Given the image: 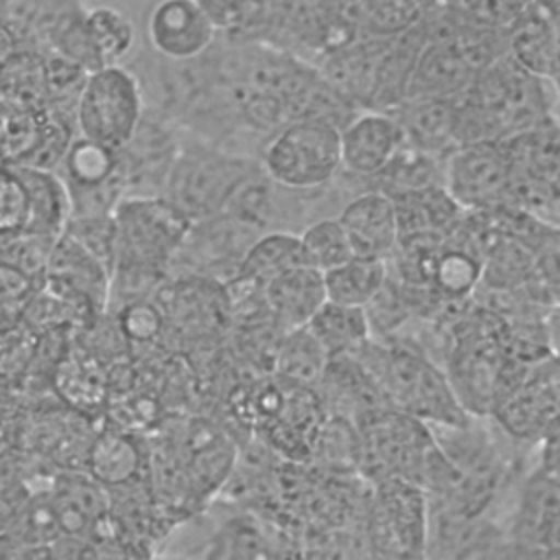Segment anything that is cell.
Returning a JSON list of instances; mask_svg holds the SVG:
<instances>
[{
  "label": "cell",
  "mask_w": 560,
  "mask_h": 560,
  "mask_svg": "<svg viewBox=\"0 0 560 560\" xmlns=\"http://www.w3.org/2000/svg\"><path fill=\"white\" fill-rule=\"evenodd\" d=\"M376 385L385 405L429 427H462L472 416L457 400L446 374L420 350L370 341L352 354Z\"/></svg>",
  "instance_id": "cell-1"
},
{
  "label": "cell",
  "mask_w": 560,
  "mask_h": 560,
  "mask_svg": "<svg viewBox=\"0 0 560 560\" xmlns=\"http://www.w3.org/2000/svg\"><path fill=\"white\" fill-rule=\"evenodd\" d=\"M254 175L247 158L206 144H188L175 151L171 160L164 197L197 223L228 210L238 188Z\"/></svg>",
  "instance_id": "cell-2"
},
{
  "label": "cell",
  "mask_w": 560,
  "mask_h": 560,
  "mask_svg": "<svg viewBox=\"0 0 560 560\" xmlns=\"http://www.w3.org/2000/svg\"><path fill=\"white\" fill-rule=\"evenodd\" d=\"M112 223L114 267L155 271H164L192 228V221L164 195L120 197L112 208Z\"/></svg>",
  "instance_id": "cell-3"
},
{
  "label": "cell",
  "mask_w": 560,
  "mask_h": 560,
  "mask_svg": "<svg viewBox=\"0 0 560 560\" xmlns=\"http://www.w3.org/2000/svg\"><path fill=\"white\" fill-rule=\"evenodd\" d=\"M144 114L140 79L120 63L90 70L74 101L79 136L112 151H122L140 129Z\"/></svg>",
  "instance_id": "cell-4"
},
{
  "label": "cell",
  "mask_w": 560,
  "mask_h": 560,
  "mask_svg": "<svg viewBox=\"0 0 560 560\" xmlns=\"http://www.w3.org/2000/svg\"><path fill=\"white\" fill-rule=\"evenodd\" d=\"M339 127L319 118H295L282 125L262 149L265 175L284 190H315L337 171Z\"/></svg>",
  "instance_id": "cell-5"
},
{
  "label": "cell",
  "mask_w": 560,
  "mask_h": 560,
  "mask_svg": "<svg viewBox=\"0 0 560 560\" xmlns=\"http://www.w3.org/2000/svg\"><path fill=\"white\" fill-rule=\"evenodd\" d=\"M359 470L374 483L400 477L418 483L420 466L433 433L422 420L389 405L368 407L357 413Z\"/></svg>",
  "instance_id": "cell-6"
},
{
  "label": "cell",
  "mask_w": 560,
  "mask_h": 560,
  "mask_svg": "<svg viewBox=\"0 0 560 560\" xmlns=\"http://www.w3.org/2000/svg\"><path fill=\"white\" fill-rule=\"evenodd\" d=\"M505 542L525 558L560 556L558 433L542 440V457L521 486Z\"/></svg>",
  "instance_id": "cell-7"
},
{
  "label": "cell",
  "mask_w": 560,
  "mask_h": 560,
  "mask_svg": "<svg viewBox=\"0 0 560 560\" xmlns=\"http://www.w3.org/2000/svg\"><path fill=\"white\" fill-rule=\"evenodd\" d=\"M429 499L409 479L387 477L374 481L368 501V542L372 553L392 558H420L427 551Z\"/></svg>",
  "instance_id": "cell-8"
},
{
  "label": "cell",
  "mask_w": 560,
  "mask_h": 560,
  "mask_svg": "<svg viewBox=\"0 0 560 560\" xmlns=\"http://www.w3.org/2000/svg\"><path fill=\"white\" fill-rule=\"evenodd\" d=\"M490 416L518 442H542L558 433L556 354L525 365L499 394Z\"/></svg>",
  "instance_id": "cell-9"
},
{
  "label": "cell",
  "mask_w": 560,
  "mask_h": 560,
  "mask_svg": "<svg viewBox=\"0 0 560 560\" xmlns=\"http://www.w3.org/2000/svg\"><path fill=\"white\" fill-rule=\"evenodd\" d=\"M442 186L468 212L497 210L510 199V160L501 140H468L442 158Z\"/></svg>",
  "instance_id": "cell-10"
},
{
  "label": "cell",
  "mask_w": 560,
  "mask_h": 560,
  "mask_svg": "<svg viewBox=\"0 0 560 560\" xmlns=\"http://www.w3.org/2000/svg\"><path fill=\"white\" fill-rule=\"evenodd\" d=\"M217 31L195 0H155L147 15V39L171 63L201 57L217 42Z\"/></svg>",
  "instance_id": "cell-11"
},
{
  "label": "cell",
  "mask_w": 560,
  "mask_h": 560,
  "mask_svg": "<svg viewBox=\"0 0 560 560\" xmlns=\"http://www.w3.org/2000/svg\"><path fill=\"white\" fill-rule=\"evenodd\" d=\"M402 142V129L392 112L359 109L339 127L341 168L354 177H376Z\"/></svg>",
  "instance_id": "cell-12"
},
{
  "label": "cell",
  "mask_w": 560,
  "mask_h": 560,
  "mask_svg": "<svg viewBox=\"0 0 560 560\" xmlns=\"http://www.w3.org/2000/svg\"><path fill=\"white\" fill-rule=\"evenodd\" d=\"M556 0H532L508 26L510 59L534 77L558 79Z\"/></svg>",
  "instance_id": "cell-13"
},
{
  "label": "cell",
  "mask_w": 560,
  "mask_h": 560,
  "mask_svg": "<svg viewBox=\"0 0 560 560\" xmlns=\"http://www.w3.org/2000/svg\"><path fill=\"white\" fill-rule=\"evenodd\" d=\"M192 490L199 499L217 492L230 477L236 448L234 442L210 422H190L173 446Z\"/></svg>",
  "instance_id": "cell-14"
},
{
  "label": "cell",
  "mask_w": 560,
  "mask_h": 560,
  "mask_svg": "<svg viewBox=\"0 0 560 560\" xmlns=\"http://www.w3.org/2000/svg\"><path fill=\"white\" fill-rule=\"evenodd\" d=\"M83 466L85 472L103 488L118 490L149 481L151 453L138 433L109 427L92 435Z\"/></svg>",
  "instance_id": "cell-15"
},
{
  "label": "cell",
  "mask_w": 560,
  "mask_h": 560,
  "mask_svg": "<svg viewBox=\"0 0 560 560\" xmlns=\"http://www.w3.org/2000/svg\"><path fill=\"white\" fill-rule=\"evenodd\" d=\"M387 112L394 114L405 142L413 149L444 158L459 144V114L455 98L407 96Z\"/></svg>",
  "instance_id": "cell-16"
},
{
  "label": "cell",
  "mask_w": 560,
  "mask_h": 560,
  "mask_svg": "<svg viewBox=\"0 0 560 560\" xmlns=\"http://www.w3.org/2000/svg\"><path fill=\"white\" fill-rule=\"evenodd\" d=\"M341 223L352 254L387 260L398 243V221L394 201L383 190H368L352 197L341 214Z\"/></svg>",
  "instance_id": "cell-17"
},
{
  "label": "cell",
  "mask_w": 560,
  "mask_h": 560,
  "mask_svg": "<svg viewBox=\"0 0 560 560\" xmlns=\"http://www.w3.org/2000/svg\"><path fill=\"white\" fill-rule=\"evenodd\" d=\"M479 68L468 59L462 46L448 39H433L420 48L409 83L407 96H442L457 98L477 77Z\"/></svg>",
  "instance_id": "cell-18"
},
{
  "label": "cell",
  "mask_w": 560,
  "mask_h": 560,
  "mask_svg": "<svg viewBox=\"0 0 560 560\" xmlns=\"http://www.w3.org/2000/svg\"><path fill=\"white\" fill-rule=\"evenodd\" d=\"M109 267L81 247L68 234H59L46 260L44 278L83 298L98 315H105L109 295Z\"/></svg>",
  "instance_id": "cell-19"
},
{
  "label": "cell",
  "mask_w": 560,
  "mask_h": 560,
  "mask_svg": "<svg viewBox=\"0 0 560 560\" xmlns=\"http://www.w3.org/2000/svg\"><path fill=\"white\" fill-rule=\"evenodd\" d=\"M262 304L278 332H289L308 324L326 302L324 278L319 271L300 265L260 287Z\"/></svg>",
  "instance_id": "cell-20"
},
{
  "label": "cell",
  "mask_w": 560,
  "mask_h": 560,
  "mask_svg": "<svg viewBox=\"0 0 560 560\" xmlns=\"http://www.w3.org/2000/svg\"><path fill=\"white\" fill-rule=\"evenodd\" d=\"M61 536L88 540L109 512V492L88 472L68 470L57 475L48 490Z\"/></svg>",
  "instance_id": "cell-21"
},
{
  "label": "cell",
  "mask_w": 560,
  "mask_h": 560,
  "mask_svg": "<svg viewBox=\"0 0 560 560\" xmlns=\"http://www.w3.org/2000/svg\"><path fill=\"white\" fill-rule=\"evenodd\" d=\"M9 168L18 175L26 192L28 217L24 230L57 238L72 214L70 192L61 175L52 168H37L28 164H9Z\"/></svg>",
  "instance_id": "cell-22"
},
{
  "label": "cell",
  "mask_w": 560,
  "mask_h": 560,
  "mask_svg": "<svg viewBox=\"0 0 560 560\" xmlns=\"http://www.w3.org/2000/svg\"><path fill=\"white\" fill-rule=\"evenodd\" d=\"M55 389L66 405L81 413H94L107 405L109 374L101 359L85 348H68L52 374Z\"/></svg>",
  "instance_id": "cell-23"
},
{
  "label": "cell",
  "mask_w": 560,
  "mask_h": 560,
  "mask_svg": "<svg viewBox=\"0 0 560 560\" xmlns=\"http://www.w3.org/2000/svg\"><path fill=\"white\" fill-rule=\"evenodd\" d=\"M308 332L317 339L322 350L332 357L354 354L370 341V322L365 308L324 302L306 324Z\"/></svg>",
  "instance_id": "cell-24"
},
{
  "label": "cell",
  "mask_w": 560,
  "mask_h": 560,
  "mask_svg": "<svg viewBox=\"0 0 560 560\" xmlns=\"http://www.w3.org/2000/svg\"><path fill=\"white\" fill-rule=\"evenodd\" d=\"M304 265L300 238L293 232H265L254 238L236 262L234 278L262 287L276 276Z\"/></svg>",
  "instance_id": "cell-25"
},
{
  "label": "cell",
  "mask_w": 560,
  "mask_h": 560,
  "mask_svg": "<svg viewBox=\"0 0 560 560\" xmlns=\"http://www.w3.org/2000/svg\"><path fill=\"white\" fill-rule=\"evenodd\" d=\"M328 302L346 306H365L387 280V260L350 256L341 265L322 273Z\"/></svg>",
  "instance_id": "cell-26"
},
{
  "label": "cell",
  "mask_w": 560,
  "mask_h": 560,
  "mask_svg": "<svg viewBox=\"0 0 560 560\" xmlns=\"http://www.w3.org/2000/svg\"><path fill=\"white\" fill-rule=\"evenodd\" d=\"M328 354L322 350L317 339L308 332L306 326L280 332L273 368L282 383L313 387L319 385V378L326 370Z\"/></svg>",
  "instance_id": "cell-27"
},
{
  "label": "cell",
  "mask_w": 560,
  "mask_h": 560,
  "mask_svg": "<svg viewBox=\"0 0 560 560\" xmlns=\"http://www.w3.org/2000/svg\"><path fill=\"white\" fill-rule=\"evenodd\" d=\"M481 269L483 258L477 249L464 243L448 245L444 241L433 260L431 291L444 300H464L481 282Z\"/></svg>",
  "instance_id": "cell-28"
},
{
  "label": "cell",
  "mask_w": 560,
  "mask_h": 560,
  "mask_svg": "<svg viewBox=\"0 0 560 560\" xmlns=\"http://www.w3.org/2000/svg\"><path fill=\"white\" fill-rule=\"evenodd\" d=\"M88 35L101 63H118L136 44V26L127 13L112 4H96L83 13Z\"/></svg>",
  "instance_id": "cell-29"
},
{
  "label": "cell",
  "mask_w": 560,
  "mask_h": 560,
  "mask_svg": "<svg viewBox=\"0 0 560 560\" xmlns=\"http://www.w3.org/2000/svg\"><path fill=\"white\" fill-rule=\"evenodd\" d=\"M298 238H300L302 262L319 273L354 256L350 241L337 219L313 221L302 234H298Z\"/></svg>",
  "instance_id": "cell-30"
},
{
  "label": "cell",
  "mask_w": 560,
  "mask_h": 560,
  "mask_svg": "<svg viewBox=\"0 0 560 560\" xmlns=\"http://www.w3.org/2000/svg\"><path fill=\"white\" fill-rule=\"evenodd\" d=\"M273 553L265 529L252 516L228 521L208 542L206 551V556L214 558H265Z\"/></svg>",
  "instance_id": "cell-31"
},
{
  "label": "cell",
  "mask_w": 560,
  "mask_h": 560,
  "mask_svg": "<svg viewBox=\"0 0 560 560\" xmlns=\"http://www.w3.org/2000/svg\"><path fill=\"white\" fill-rule=\"evenodd\" d=\"M199 11L208 18L217 33L225 35H249L258 28L256 0H195ZM245 37V39H249Z\"/></svg>",
  "instance_id": "cell-32"
},
{
  "label": "cell",
  "mask_w": 560,
  "mask_h": 560,
  "mask_svg": "<svg viewBox=\"0 0 560 560\" xmlns=\"http://www.w3.org/2000/svg\"><path fill=\"white\" fill-rule=\"evenodd\" d=\"M116 324L127 343H151L164 328V313L158 302L144 298L118 308Z\"/></svg>",
  "instance_id": "cell-33"
},
{
  "label": "cell",
  "mask_w": 560,
  "mask_h": 560,
  "mask_svg": "<svg viewBox=\"0 0 560 560\" xmlns=\"http://www.w3.org/2000/svg\"><path fill=\"white\" fill-rule=\"evenodd\" d=\"M35 278L0 262V328H13L22 322L28 298L35 291Z\"/></svg>",
  "instance_id": "cell-34"
},
{
  "label": "cell",
  "mask_w": 560,
  "mask_h": 560,
  "mask_svg": "<svg viewBox=\"0 0 560 560\" xmlns=\"http://www.w3.org/2000/svg\"><path fill=\"white\" fill-rule=\"evenodd\" d=\"M28 217L26 192L9 164L0 171V234L24 230Z\"/></svg>",
  "instance_id": "cell-35"
},
{
  "label": "cell",
  "mask_w": 560,
  "mask_h": 560,
  "mask_svg": "<svg viewBox=\"0 0 560 560\" xmlns=\"http://www.w3.org/2000/svg\"><path fill=\"white\" fill-rule=\"evenodd\" d=\"M256 7H258V28L262 26V11H265V0H256Z\"/></svg>",
  "instance_id": "cell-36"
},
{
  "label": "cell",
  "mask_w": 560,
  "mask_h": 560,
  "mask_svg": "<svg viewBox=\"0 0 560 560\" xmlns=\"http://www.w3.org/2000/svg\"><path fill=\"white\" fill-rule=\"evenodd\" d=\"M7 166V160H4V155H2V151H0V171Z\"/></svg>",
  "instance_id": "cell-37"
}]
</instances>
